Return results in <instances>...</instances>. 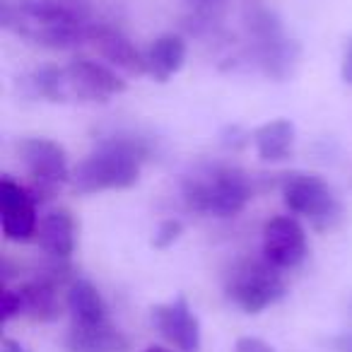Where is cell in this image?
Masks as SVG:
<instances>
[{
  "instance_id": "83f0119b",
  "label": "cell",
  "mask_w": 352,
  "mask_h": 352,
  "mask_svg": "<svg viewBox=\"0 0 352 352\" xmlns=\"http://www.w3.org/2000/svg\"><path fill=\"white\" fill-rule=\"evenodd\" d=\"M145 352H166V350H162V347H157V345H155V347H147Z\"/></svg>"
},
{
  "instance_id": "5bb4252c",
  "label": "cell",
  "mask_w": 352,
  "mask_h": 352,
  "mask_svg": "<svg viewBox=\"0 0 352 352\" xmlns=\"http://www.w3.org/2000/svg\"><path fill=\"white\" fill-rule=\"evenodd\" d=\"M186 63V41L179 34H162L147 46L145 68L147 75L157 82H166L174 78Z\"/></svg>"
},
{
  "instance_id": "7402d4cb",
  "label": "cell",
  "mask_w": 352,
  "mask_h": 352,
  "mask_svg": "<svg viewBox=\"0 0 352 352\" xmlns=\"http://www.w3.org/2000/svg\"><path fill=\"white\" fill-rule=\"evenodd\" d=\"M15 316H22V294L20 289H3V321H12Z\"/></svg>"
},
{
  "instance_id": "4fadbf2b",
  "label": "cell",
  "mask_w": 352,
  "mask_h": 352,
  "mask_svg": "<svg viewBox=\"0 0 352 352\" xmlns=\"http://www.w3.org/2000/svg\"><path fill=\"white\" fill-rule=\"evenodd\" d=\"M256 54V65L261 68V73L270 80H289L294 75L302 58V46L299 41L287 39V36H278L270 41H258L254 49Z\"/></svg>"
},
{
  "instance_id": "277c9868",
  "label": "cell",
  "mask_w": 352,
  "mask_h": 352,
  "mask_svg": "<svg viewBox=\"0 0 352 352\" xmlns=\"http://www.w3.org/2000/svg\"><path fill=\"white\" fill-rule=\"evenodd\" d=\"M225 289L230 302L244 314H261L285 297L287 285L283 280V270L265 258H246L232 268Z\"/></svg>"
},
{
  "instance_id": "ffe728a7",
  "label": "cell",
  "mask_w": 352,
  "mask_h": 352,
  "mask_svg": "<svg viewBox=\"0 0 352 352\" xmlns=\"http://www.w3.org/2000/svg\"><path fill=\"white\" fill-rule=\"evenodd\" d=\"M246 25H249L251 36L258 41H270V39H278V36H285L283 30V22L280 17L275 15L273 10L268 8H254V10L246 15Z\"/></svg>"
},
{
  "instance_id": "7a4b0ae2",
  "label": "cell",
  "mask_w": 352,
  "mask_h": 352,
  "mask_svg": "<svg viewBox=\"0 0 352 352\" xmlns=\"http://www.w3.org/2000/svg\"><path fill=\"white\" fill-rule=\"evenodd\" d=\"M150 157V145L142 138L113 135L102 140L92 155L73 166L70 186L82 196L102 191H126L140 179L142 162Z\"/></svg>"
},
{
  "instance_id": "f1b7e54d",
  "label": "cell",
  "mask_w": 352,
  "mask_h": 352,
  "mask_svg": "<svg viewBox=\"0 0 352 352\" xmlns=\"http://www.w3.org/2000/svg\"><path fill=\"white\" fill-rule=\"evenodd\" d=\"M350 316H352V299H350Z\"/></svg>"
},
{
  "instance_id": "9a60e30c",
  "label": "cell",
  "mask_w": 352,
  "mask_h": 352,
  "mask_svg": "<svg viewBox=\"0 0 352 352\" xmlns=\"http://www.w3.org/2000/svg\"><path fill=\"white\" fill-rule=\"evenodd\" d=\"M68 352H123L126 340L111 326L104 323H70L68 338H65Z\"/></svg>"
},
{
  "instance_id": "7c38bea8",
  "label": "cell",
  "mask_w": 352,
  "mask_h": 352,
  "mask_svg": "<svg viewBox=\"0 0 352 352\" xmlns=\"http://www.w3.org/2000/svg\"><path fill=\"white\" fill-rule=\"evenodd\" d=\"M36 241L51 258L68 261L75 251V244H78V227H75L70 210L56 208V210L46 212L39 220Z\"/></svg>"
},
{
  "instance_id": "cb8c5ba5",
  "label": "cell",
  "mask_w": 352,
  "mask_h": 352,
  "mask_svg": "<svg viewBox=\"0 0 352 352\" xmlns=\"http://www.w3.org/2000/svg\"><path fill=\"white\" fill-rule=\"evenodd\" d=\"M340 78H342V82L352 87V36H347V39H345V49H342Z\"/></svg>"
},
{
  "instance_id": "8fae6325",
  "label": "cell",
  "mask_w": 352,
  "mask_h": 352,
  "mask_svg": "<svg viewBox=\"0 0 352 352\" xmlns=\"http://www.w3.org/2000/svg\"><path fill=\"white\" fill-rule=\"evenodd\" d=\"M89 41L97 46L102 58L107 60L111 68L123 70L126 75H147L145 68V54L135 49L126 34L107 25H92L89 30Z\"/></svg>"
},
{
  "instance_id": "2e32d148",
  "label": "cell",
  "mask_w": 352,
  "mask_h": 352,
  "mask_svg": "<svg viewBox=\"0 0 352 352\" xmlns=\"http://www.w3.org/2000/svg\"><path fill=\"white\" fill-rule=\"evenodd\" d=\"M294 123L289 118H273L254 131L256 152L263 162H285L294 150Z\"/></svg>"
},
{
  "instance_id": "9c48e42d",
  "label": "cell",
  "mask_w": 352,
  "mask_h": 352,
  "mask_svg": "<svg viewBox=\"0 0 352 352\" xmlns=\"http://www.w3.org/2000/svg\"><path fill=\"white\" fill-rule=\"evenodd\" d=\"M152 323L160 336L179 352H201V321L184 294L152 309Z\"/></svg>"
},
{
  "instance_id": "d6986e66",
  "label": "cell",
  "mask_w": 352,
  "mask_h": 352,
  "mask_svg": "<svg viewBox=\"0 0 352 352\" xmlns=\"http://www.w3.org/2000/svg\"><path fill=\"white\" fill-rule=\"evenodd\" d=\"M32 87L46 102H70L73 99V85H70L68 68L58 65H41L32 73Z\"/></svg>"
},
{
  "instance_id": "52a82bcc",
  "label": "cell",
  "mask_w": 352,
  "mask_h": 352,
  "mask_svg": "<svg viewBox=\"0 0 352 352\" xmlns=\"http://www.w3.org/2000/svg\"><path fill=\"white\" fill-rule=\"evenodd\" d=\"M309 254L307 230L292 215L270 217L263 227V258L280 270H292Z\"/></svg>"
},
{
  "instance_id": "30bf717a",
  "label": "cell",
  "mask_w": 352,
  "mask_h": 352,
  "mask_svg": "<svg viewBox=\"0 0 352 352\" xmlns=\"http://www.w3.org/2000/svg\"><path fill=\"white\" fill-rule=\"evenodd\" d=\"M65 68L73 85V99L78 102H109L116 94L126 92V80L118 78L111 65L78 58Z\"/></svg>"
},
{
  "instance_id": "44dd1931",
  "label": "cell",
  "mask_w": 352,
  "mask_h": 352,
  "mask_svg": "<svg viewBox=\"0 0 352 352\" xmlns=\"http://www.w3.org/2000/svg\"><path fill=\"white\" fill-rule=\"evenodd\" d=\"M184 234V222L176 220V217H169V220L160 222V227L155 230V236H152V249L164 251L169 246H174L179 241V236Z\"/></svg>"
},
{
  "instance_id": "3957f363",
  "label": "cell",
  "mask_w": 352,
  "mask_h": 352,
  "mask_svg": "<svg viewBox=\"0 0 352 352\" xmlns=\"http://www.w3.org/2000/svg\"><path fill=\"white\" fill-rule=\"evenodd\" d=\"M251 201V182L239 169H215L184 182V206L188 212L212 217H234Z\"/></svg>"
},
{
  "instance_id": "4316f807",
  "label": "cell",
  "mask_w": 352,
  "mask_h": 352,
  "mask_svg": "<svg viewBox=\"0 0 352 352\" xmlns=\"http://www.w3.org/2000/svg\"><path fill=\"white\" fill-rule=\"evenodd\" d=\"M191 3H196V6H215L220 0H191Z\"/></svg>"
},
{
  "instance_id": "ba28073f",
  "label": "cell",
  "mask_w": 352,
  "mask_h": 352,
  "mask_svg": "<svg viewBox=\"0 0 352 352\" xmlns=\"http://www.w3.org/2000/svg\"><path fill=\"white\" fill-rule=\"evenodd\" d=\"M39 203L32 198L30 188L12 179H0V230L8 241H32L39 230Z\"/></svg>"
},
{
  "instance_id": "6da1fadb",
  "label": "cell",
  "mask_w": 352,
  "mask_h": 352,
  "mask_svg": "<svg viewBox=\"0 0 352 352\" xmlns=\"http://www.w3.org/2000/svg\"><path fill=\"white\" fill-rule=\"evenodd\" d=\"M0 25L12 34L54 51L75 49L89 39L92 30V25L85 22V12L63 0H3Z\"/></svg>"
},
{
  "instance_id": "d4e9b609",
  "label": "cell",
  "mask_w": 352,
  "mask_h": 352,
  "mask_svg": "<svg viewBox=\"0 0 352 352\" xmlns=\"http://www.w3.org/2000/svg\"><path fill=\"white\" fill-rule=\"evenodd\" d=\"M331 347L336 352H352V333H340V336L331 338Z\"/></svg>"
},
{
  "instance_id": "8992f818",
  "label": "cell",
  "mask_w": 352,
  "mask_h": 352,
  "mask_svg": "<svg viewBox=\"0 0 352 352\" xmlns=\"http://www.w3.org/2000/svg\"><path fill=\"white\" fill-rule=\"evenodd\" d=\"M17 157L30 171L34 186L30 188L32 198L36 203L46 201L60 184L70 182L68 152L60 142L49 138H25L17 142Z\"/></svg>"
},
{
  "instance_id": "ac0fdd59",
  "label": "cell",
  "mask_w": 352,
  "mask_h": 352,
  "mask_svg": "<svg viewBox=\"0 0 352 352\" xmlns=\"http://www.w3.org/2000/svg\"><path fill=\"white\" fill-rule=\"evenodd\" d=\"M65 304H68L70 318H73L75 323H104V321H109L107 302H104L102 292H99L89 280H82V278L73 280V285H68Z\"/></svg>"
},
{
  "instance_id": "603a6c76",
  "label": "cell",
  "mask_w": 352,
  "mask_h": 352,
  "mask_svg": "<svg viewBox=\"0 0 352 352\" xmlns=\"http://www.w3.org/2000/svg\"><path fill=\"white\" fill-rule=\"evenodd\" d=\"M234 352H275L273 345H268L265 340L254 336H244L234 342Z\"/></svg>"
},
{
  "instance_id": "5b68a950",
  "label": "cell",
  "mask_w": 352,
  "mask_h": 352,
  "mask_svg": "<svg viewBox=\"0 0 352 352\" xmlns=\"http://www.w3.org/2000/svg\"><path fill=\"white\" fill-rule=\"evenodd\" d=\"M280 191L289 212L309 220L314 230H331L340 222V201L318 174H309V171L285 174L280 182Z\"/></svg>"
},
{
  "instance_id": "484cf974",
  "label": "cell",
  "mask_w": 352,
  "mask_h": 352,
  "mask_svg": "<svg viewBox=\"0 0 352 352\" xmlns=\"http://www.w3.org/2000/svg\"><path fill=\"white\" fill-rule=\"evenodd\" d=\"M0 352H27V350H25V345H22L20 340L6 336L3 340H0Z\"/></svg>"
},
{
  "instance_id": "e0dca14e",
  "label": "cell",
  "mask_w": 352,
  "mask_h": 352,
  "mask_svg": "<svg viewBox=\"0 0 352 352\" xmlns=\"http://www.w3.org/2000/svg\"><path fill=\"white\" fill-rule=\"evenodd\" d=\"M20 294H22V316L39 323H51L60 316L58 287L51 280L46 278L32 280V283L22 285Z\"/></svg>"
}]
</instances>
